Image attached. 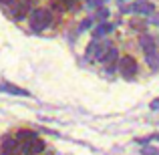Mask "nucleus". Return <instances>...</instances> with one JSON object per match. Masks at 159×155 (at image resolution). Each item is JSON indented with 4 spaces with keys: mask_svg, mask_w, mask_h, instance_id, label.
<instances>
[{
    "mask_svg": "<svg viewBox=\"0 0 159 155\" xmlns=\"http://www.w3.org/2000/svg\"><path fill=\"white\" fill-rule=\"evenodd\" d=\"M139 44H141V48H143V52H145L147 65L151 66L153 71H157L159 69V48L155 44V39L149 36V34H141L139 36Z\"/></svg>",
    "mask_w": 159,
    "mask_h": 155,
    "instance_id": "1",
    "label": "nucleus"
},
{
    "mask_svg": "<svg viewBox=\"0 0 159 155\" xmlns=\"http://www.w3.org/2000/svg\"><path fill=\"white\" fill-rule=\"evenodd\" d=\"M51 20H52V12L48 10V8H36L30 14V28L36 30V32H40L51 24Z\"/></svg>",
    "mask_w": 159,
    "mask_h": 155,
    "instance_id": "2",
    "label": "nucleus"
},
{
    "mask_svg": "<svg viewBox=\"0 0 159 155\" xmlns=\"http://www.w3.org/2000/svg\"><path fill=\"white\" fill-rule=\"evenodd\" d=\"M137 71H139V66H137V61L131 54H127V57H123L119 61V73L123 75L125 79H133L137 75Z\"/></svg>",
    "mask_w": 159,
    "mask_h": 155,
    "instance_id": "3",
    "label": "nucleus"
},
{
    "mask_svg": "<svg viewBox=\"0 0 159 155\" xmlns=\"http://www.w3.org/2000/svg\"><path fill=\"white\" fill-rule=\"evenodd\" d=\"M44 149H47V143H44L43 139H39V137L26 141V143H20V151L26 153V155H39V153H43Z\"/></svg>",
    "mask_w": 159,
    "mask_h": 155,
    "instance_id": "4",
    "label": "nucleus"
},
{
    "mask_svg": "<svg viewBox=\"0 0 159 155\" xmlns=\"http://www.w3.org/2000/svg\"><path fill=\"white\" fill-rule=\"evenodd\" d=\"M20 149V141L16 135H4L2 137V143H0V155H8V153H14Z\"/></svg>",
    "mask_w": 159,
    "mask_h": 155,
    "instance_id": "5",
    "label": "nucleus"
},
{
    "mask_svg": "<svg viewBox=\"0 0 159 155\" xmlns=\"http://www.w3.org/2000/svg\"><path fill=\"white\" fill-rule=\"evenodd\" d=\"M127 10L135 12V14L147 16V14H153V12H155V6H153V2H149V0H137V2H133Z\"/></svg>",
    "mask_w": 159,
    "mask_h": 155,
    "instance_id": "6",
    "label": "nucleus"
},
{
    "mask_svg": "<svg viewBox=\"0 0 159 155\" xmlns=\"http://www.w3.org/2000/svg\"><path fill=\"white\" fill-rule=\"evenodd\" d=\"M30 14H32V0H18V4L14 8V18L22 20Z\"/></svg>",
    "mask_w": 159,
    "mask_h": 155,
    "instance_id": "7",
    "label": "nucleus"
},
{
    "mask_svg": "<svg viewBox=\"0 0 159 155\" xmlns=\"http://www.w3.org/2000/svg\"><path fill=\"white\" fill-rule=\"evenodd\" d=\"M0 91H2V93H10V95H20V97H30L28 91L20 89V87H14V85H10V83H2V85H0Z\"/></svg>",
    "mask_w": 159,
    "mask_h": 155,
    "instance_id": "8",
    "label": "nucleus"
},
{
    "mask_svg": "<svg viewBox=\"0 0 159 155\" xmlns=\"http://www.w3.org/2000/svg\"><path fill=\"white\" fill-rule=\"evenodd\" d=\"M111 48H113V43H109V40L101 43V44L97 47V51H95V58H97L99 62H103V61H105V57L111 52Z\"/></svg>",
    "mask_w": 159,
    "mask_h": 155,
    "instance_id": "9",
    "label": "nucleus"
},
{
    "mask_svg": "<svg viewBox=\"0 0 159 155\" xmlns=\"http://www.w3.org/2000/svg\"><path fill=\"white\" fill-rule=\"evenodd\" d=\"M16 137H18L20 143H26V141L34 139L36 133H34V131H30V129H20V131H16Z\"/></svg>",
    "mask_w": 159,
    "mask_h": 155,
    "instance_id": "10",
    "label": "nucleus"
},
{
    "mask_svg": "<svg viewBox=\"0 0 159 155\" xmlns=\"http://www.w3.org/2000/svg\"><path fill=\"white\" fill-rule=\"evenodd\" d=\"M113 24H109V22H103V24H99L97 28H95V36H103V34H109V32H113Z\"/></svg>",
    "mask_w": 159,
    "mask_h": 155,
    "instance_id": "11",
    "label": "nucleus"
},
{
    "mask_svg": "<svg viewBox=\"0 0 159 155\" xmlns=\"http://www.w3.org/2000/svg\"><path fill=\"white\" fill-rule=\"evenodd\" d=\"M129 26H131V28H135V30H145L147 22H145V20H139V18H133L131 22H129Z\"/></svg>",
    "mask_w": 159,
    "mask_h": 155,
    "instance_id": "12",
    "label": "nucleus"
},
{
    "mask_svg": "<svg viewBox=\"0 0 159 155\" xmlns=\"http://www.w3.org/2000/svg\"><path fill=\"white\" fill-rule=\"evenodd\" d=\"M143 155H159V149H157V147H151V145H147V147H143Z\"/></svg>",
    "mask_w": 159,
    "mask_h": 155,
    "instance_id": "13",
    "label": "nucleus"
},
{
    "mask_svg": "<svg viewBox=\"0 0 159 155\" xmlns=\"http://www.w3.org/2000/svg\"><path fill=\"white\" fill-rule=\"evenodd\" d=\"M58 4H61L62 8H73L75 4H77V0H57Z\"/></svg>",
    "mask_w": 159,
    "mask_h": 155,
    "instance_id": "14",
    "label": "nucleus"
},
{
    "mask_svg": "<svg viewBox=\"0 0 159 155\" xmlns=\"http://www.w3.org/2000/svg\"><path fill=\"white\" fill-rule=\"evenodd\" d=\"M101 2H103V0H87V4H89L91 8H99V6H101Z\"/></svg>",
    "mask_w": 159,
    "mask_h": 155,
    "instance_id": "15",
    "label": "nucleus"
},
{
    "mask_svg": "<svg viewBox=\"0 0 159 155\" xmlns=\"http://www.w3.org/2000/svg\"><path fill=\"white\" fill-rule=\"evenodd\" d=\"M149 107H151V111H157V109H159V97L155 99V101H151V105H149Z\"/></svg>",
    "mask_w": 159,
    "mask_h": 155,
    "instance_id": "16",
    "label": "nucleus"
},
{
    "mask_svg": "<svg viewBox=\"0 0 159 155\" xmlns=\"http://www.w3.org/2000/svg\"><path fill=\"white\" fill-rule=\"evenodd\" d=\"M107 16H109V12H107V10H101V12H99V18H101V20H105Z\"/></svg>",
    "mask_w": 159,
    "mask_h": 155,
    "instance_id": "17",
    "label": "nucleus"
},
{
    "mask_svg": "<svg viewBox=\"0 0 159 155\" xmlns=\"http://www.w3.org/2000/svg\"><path fill=\"white\" fill-rule=\"evenodd\" d=\"M151 22H155V24H159V14H153V18H151Z\"/></svg>",
    "mask_w": 159,
    "mask_h": 155,
    "instance_id": "18",
    "label": "nucleus"
},
{
    "mask_svg": "<svg viewBox=\"0 0 159 155\" xmlns=\"http://www.w3.org/2000/svg\"><path fill=\"white\" fill-rule=\"evenodd\" d=\"M10 2H14V0H0V4H10Z\"/></svg>",
    "mask_w": 159,
    "mask_h": 155,
    "instance_id": "19",
    "label": "nucleus"
},
{
    "mask_svg": "<svg viewBox=\"0 0 159 155\" xmlns=\"http://www.w3.org/2000/svg\"><path fill=\"white\" fill-rule=\"evenodd\" d=\"M8 155H26V153H22V151H20V153H16V151H14V153H8Z\"/></svg>",
    "mask_w": 159,
    "mask_h": 155,
    "instance_id": "20",
    "label": "nucleus"
},
{
    "mask_svg": "<svg viewBox=\"0 0 159 155\" xmlns=\"http://www.w3.org/2000/svg\"><path fill=\"white\" fill-rule=\"evenodd\" d=\"M121 2H123V0H121Z\"/></svg>",
    "mask_w": 159,
    "mask_h": 155,
    "instance_id": "21",
    "label": "nucleus"
}]
</instances>
